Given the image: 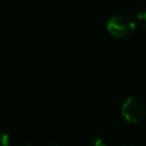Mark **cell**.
Masks as SVG:
<instances>
[{
	"label": "cell",
	"mask_w": 146,
	"mask_h": 146,
	"mask_svg": "<svg viewBox=\"0 0 146 146\" xmlns=\"http://www.w3.org/2000/svg\"><path fill=\"white\" fill-rule=\"evenodd\" d=\"M106 27L110 34L119 39H123V38H128L133 33L135 23L128 16L117 14L110 18Z\"/></svg>",
	"instance_id": "6da1fadb"
},
{
	"label": "cell",
	"mask_w": 146,
	"mask_h": 146,
	"mask_svg": "<svg viewBox=\"0 0 146 146\" xmlns=\"http://www.w3.org/2000/svg\"><path fill=\"white\" fill-rule=\"evenodd\" d=\"M146 114V106L141 98L130 96L122 106V115L130 123L139 122Z\"/></svg>",
	"instance_id": "7a4b0ae2"
},
{
	"label": "cell",
	"mask_w": 146,
	"mask_h": 146,
	"mask_svg": "<svg viewBox=\"0 0 146 146\" xmlns=\"http://www.w3.org/2000/svg\"><path fill=\"white\" fill-rule=\"evenodd\" d=\"M137 21L138 23L146 29V10H141V11H138L137 14Z\"/></svg>",
	"instance_id": "3957f363"
},
{
	"label": "cell",
	"mask_w": 146,
	"mask_h": 146,
	"mask_svg": "<svg viewBox=\"0 0 146 146\" xmlns=\"http://www.w3.org/2000/svg\"><path fill=\"white\" fill-rule=\"evenodd\" d=\"M0 146H10V137L7 133L0 135Z\"/></svg>",
	"instance_id": "277c9868"
},
{
	"label": "cell",
	"mask_w": 146,
	"mask_h": 146,
	"mask_svg": "<svg viewBox=\"0 0 146 146\" xmlns=\"http://www.w3.org/2000/svg\"><path fill=\"white\" fill-rule=\"evenodd\" d=\"M88 146H106V144L104 143V140L102 138H94Z\"/></svg>",
	"instance_id": "5b68a950"
},
{
	"label": "cell",
	"mask_w": 146,
	"mask_h": 146,
	"mask_svg": "<svg viewBox=\"0 0 146 146\" xmlns=\"http://www.w3.org/2000/svg\"><path fill=\"white\" fill-rule=\"evenodd\" d=\"M48 146H58V145H57V144H49Z\"/></svg>",
	"instance_id": "8992f818"
},
{
	"label": "cell",
	"mask_w": 146,
	"mask_h": 146,
	"mask_svg": "<svg viewBox=\"0 0 146 146\" xmlns=\"http://www.w3.org/2000/svg\"><path fill=\"white\" fill-rule=\"evenodd\" d=\"M123 146H131V145H123Z\"/></svg>",
	"instance_id": "52a82bcc"
},
{
	"label": "cell",
	"mask_w": 146,
	"mask_h": 146,
	"mask_svg": "<svg viewBox=\"0 0 146 146\" xmlns=\"http://www.w3.org/2000/svg\"><path fill=\"white\" fill-rule=\"evenodd\" d=\"M26 146H31V145H26Z\"/></svg>",
	"instance_id": "ba28073f"
}]
</instances>
